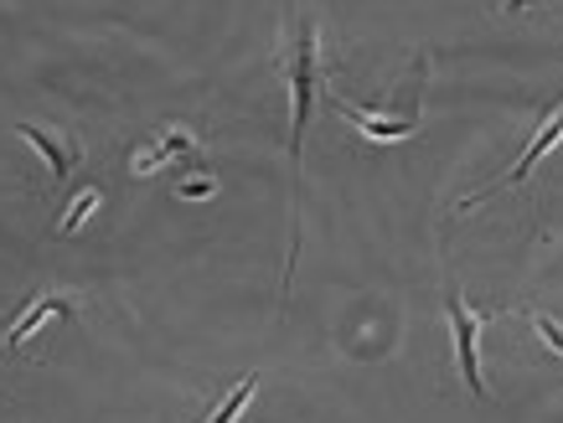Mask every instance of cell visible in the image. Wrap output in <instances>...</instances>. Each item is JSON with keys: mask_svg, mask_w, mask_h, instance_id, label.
<instances>
[{"mask_svg": "<svg viewBox=\"0 0 563 423\" xmlns=\"http://www.w3.org/2000/svg\"><path fill=\"white\" fill-rule=\"evenodd\" d=\"M285 84H290V166L300 170L306 124L316 109V88H321V36H316L310 16H295L290 47H285Z\"/></svg>", "mask_w": 563, "mask_h": 423, "instance_id": "cell-1", "label": "cell"}, {"mask_svg": "<svg viewBox=\"0 0 563 423\" xmlns=\"http://www.w3.org/2000/svg\"><path fill=\"white\" fill-rule=\"evenodd\" d=\"M532 325H538V336H543L548 346H553V352L563 356V325L553 321V315H532Z\"/></svg>", "mask_w": 563, "mask_h": 423, "instance_id": "cell-10", "label": "cell"}, {"mask_svg": "<svg viewBox=\"0 0 563 423\" xmlns=\"http://www.w3.org/2000/svg\"><path fill=\"white\" fill-rule=\"evenodd\" d=\"M481 325H486V315H476V310L465 305L461 294H450V331H455V361H461L465 388L476 392V398H486V382H481Z\"/></svg>", "mask_w": 563, "mask_h": 423, "instance_id": "cell-2", "label": "cell"}, {"mask_svg": "<svg viewBox=\"0 0 563 423\" xmlns=\"http://www.w3.org/2000/svg\"><path fill=\"white\" fill-rule=\"evenodd\" d=\"M181 155H197V135H191V130H166V135H155L145 151H135L130 170H135V176H151V170L172 166V160H181Z\"/></svg>", "mask_w": 563, "mask_h": 423, "instance_id": "cell-7", "label": "cell"}, {"mask_svg": "<svg viewBox=\"0 0 563 423\" xmlns=\"http://www.w3.org/2000/svg\"><path fill=\"white\" fill-rule=\"evenodd\" d=\"M57 315H73V300H68V294H36L32 305L16 315V325L5 331V346H11V352H16V346H26V341H32L47 321H57Z\"/></svg>", "mask_w": 563, "mask_h": 423, "instance_id": "cell-6", "label": "cell"}, {"mask_svg": "<svg viewBox=\"0 0 563 423\" xmlns=\"http://www.w3.org/2000/svg\"><path fill=\"white\" fill-rule=\"evenodd\" d=\"M522 5H538V0H507V11H522Z\"/></svg>", "mask_w": 563, "mask_h": 423, "instance_id": "cell-12", "label": "cell"}, {"mask_svg": "<svg viewBox=\"0 0 563 423\" xmlns=\"http://www.w3.org/2000/svg\"><path fill=\"white\" fill-rule=\"evenodd\" d=\"M16 135L32 145L42 160H47V170H52V181H68L73 176V166H78V140H68V135H52V130H42V124H26L21 119L16 124Z\"/></svg>", "mask_w": 563, "mask_h": 423, "instance_id": "cell-5", "label": "cell"}, {"mask_svg": "<svg viewBox=\"0 0 563 423\" xmlns=\"http://www.w3.org/2000/svg\"><path fill=\"white\" fill-rule=\"evenodd\" d=\"M212 191H218V181H212V176H191V181H181V187H176V197L197 202V197H212Z\"/></svg>", "mask_w": 563, "mask_h": 423, "instance_id": "cell-11", "label": "cell"}, {"mask_svg": "<svg viewBox=\"0 0 563 423\" xmlns=\"http://www.w3.org/2000/svg\"><path fill=\"white\" fill-rule=\"evenodd\" d=\"M559 140H563V103H559V109H553V114L543 119V130H538V135H532V145H528V151H522V160H517V166L507 170V176H501V181H496V187L476 191V197H465V212H471V207H481V202H486V197H492V191L522 187V181H528V170L538 166V160H543V155L553 151V145H559Z\"/></svg>", "mask_w": 563, "mask_h": 423, "instance_id": "cell-3", "label": "cell"}, {"mask_svg": "<svg viewBox=\"0 0 563 423\" xmlns=\"http://www.w3.org/2000/svg\"><path fill=\"white\" fill-rule=\"evenodd\" d=\"M99 202H103V197H99V187H84V191H78V197H73V202H68V212H63V222H57V233H63V237H73V233H78V227H84L88 218H93V212H99Z\"/></svg>", "mask_w": 563, "mask_h": 423, "instance_id": "cell-9", "label": "cell"}, {"mask_svg": "<svg viewBox=\"0 0 563 423\" xmlns=\"http://www.w3.org/2000/svg\"><path fill=\"white\" fill-rule=\"evenodd\" d=\"M254 392H258V372H249L243 382H233V392H228V398H222L212 413H207V423H239L243 408L254 403Z\"/></svg>", "mask_w": 563, "mask_h": 423, "instance_id": "cell-8", "label": "cell"}, {"mask_svg": "<svg viewBox=\"0 0 563 423\" xmlns=\"http://www.w3.org/2000/svg\"><path fill=\"white\" fill-rule=\"evenodd\" d=\"M331 109L357 130V135H367V140H377V145H393V140H409V135H419V109H409L404 119H383V114H367V109H357V103H346V99H336L331 93Z\"/></svg>", "mask_w": 563, "mask_h": 423, "instance_id": "cell-4", "label": "cell"}]
</instances>
